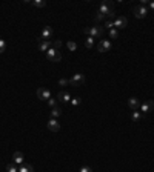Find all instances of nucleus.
I'll use <instances>...</instances> for the list:
<instances>
[{
  "label": "nucleus",
  "instance_id": "f257e3e1",
  "mask_svg": "<svg viewBox=\"0 0 154 172\" xmlns=\"http://www.w3.org/2000/svg\"><path fill=\"white\" fill-rule=\"evenodd\" d=\"M85 31V34H88L89 37H102L103 36V32H105V29H103V26H99V25H96V26H91V28H85L83 29Z\"/></svg>",
  "mask_w": 154,
  "mask_h": 172
},
{
  "label": "nucleus",
  "instance_id": "f03ea898",
  "mask_svg": "<svg viewBox=\"0 0 154 172\" xmlns=\"http://www.w3.org/2000/svg\"><path fill=\"white\" fill-rule=\"evenodd\" d=\"M46 58L49 60V62H60L62 60V54H60V51L59 49H56V48H49L48 51H46Z\"/></svg>",
  "mask_w": 154,
  "mask_h": 172
},
{
  "label": "nucleus",
  "instance_id": "7ed1b4c3",
  "mask_svg": "<svg viewBox=\"0 0 154 172\" xmlns=\"http://www.w3.org/2000/svg\"><path fill=\"white\" fill-rule=\"evenodd\" d=\"M134 15H136L137 19H145V17L148 15V8L143 6V5L136 6V8H134Z\"/></svg>",
  "mask_w": 154,
  "mask_h": 172
},
{
  "label": "nucleus",
  "instance_id": "20e7f679",
  "mask_svg": "<svg viewBox=\"0 0 154 172\" xmlns=\"http://www.w3.org/2000/svg\"><path fill=\"white\" fill-rule=\"evenodd\" d=\"M140 111H142V114H148V112H151L154 109V101L153 100H145L143 103H140V108H139Z\"/></svg>",
  "mask_w": 154,
  "mask_h": 172
},
{
  "label": "nucleus",
  "instance_id": "39448f33",
  "mask_svg": "<svg viewBox=\"0 0 154 172\" xmlns=\"http://www.w3.org/2000/svg\"><path fill=\"white\" fill-rule=\"evenodd\" d=\"M111 48H113V45H111L110 40H106V39H102L100 43L97 45V51H99V52H108Z\"/></svg>",
  "mask_w": 154,
  "mask_h": 172
},
{
  "label": "nucleus",
  "instance_id": "423d86ee",
  "mask_svg": "<svg viewBox=\"0 0 154 172\" xmlns=\"http://www.w3.org/2000/svg\"><path fill=\"white\" fill-rule=\"evenodd\" d=\"M85 83V75L83 74H74L70 80V85L71 86H82Z\"/></svg>",
  "mask_w": 154,
  "mask_h": 172
},
{
  "label": "nucleus",
  "instance_id": "0eeeda50",
  "mask_svg": "<svg viewBox=\"0 0 154 172\" xmlns=\"http://www.w3.org/2000/svg\"><path fill=\"white\" fill-rule=\"evenodd\" d=\"M111 11H113V3H111V2H103V3L100 5V8H99V12H100L102 15H108Z\"/></svg>",
  "mask_w": 154,
  "mask_h": 172
},
{
  "label": "nucleus",
  "instance_id": "6e6552de",
  "mask_svg": "<svg viewBox=\"0 0 154 172\" xmlns=\"http://www.w3.org/2000/svg\"><path fill=\"white\" fill-rule=\"evenodd\" d=\"M37 97L40 100H49L51 98V91L48 89V88H38L37 89Z\"/></svg>",
  "mask_w": 154,
  "mask_h": 172
},
{
  "label": "nucleus",
  "instance_id": "1a4fd4ad",
  "mask_svg": "<svg viewBox=\"0 0 154 172\" xmlns=\"http://www.w3.org/2000/svg\"><path fill=\"white\" fill-rule=\"evenodd\" d=\"M51 37H52V28H51V26H45V28L42 29L40 39H42V40H45V42H49V40H51Z\"/></svg>",
  "mask_w": 154,
  "mask_h": 172
},
{
  "label": "nucleus",
  "instance_id": "9d476101",
  "mask_svg": "<svg viewBox=\"0 0 154 172\" xmlns=\"http://www.w3.org/2000/svg\"><path fill=\"white\" fill-rule=\"evenodd\" d=\"M46 126L49 131H52V132H57V131H60V123L56 120V118H49V122L46 123Z\"/></svg>",
  "mask_w": 154,
  "mask_h": 172
},
{
  "label": "nucleus",
  "instance_id": "9b49d317",
  "mask_svg": "<svg viewBox=\"0 0 154 172\" xmlns=\"http://www.w3.org/2000/svg\"><path fill=\"white\" fill-rule=\"evenodd\" d=\"M128 106H129L133 111H139V108H140V101H139V98L131 97V98L128 100Z\"/></svg>",
  "mask_w": 154,
  "mask_h": 172
},
{
  "label": "nucleus",
  "instance_id": "f8f14e48",
  "mask_svg": "<svg viewBox=\"0 0 154 172\" xmlns=\"http://www.w3.org/2000/svg\"><path fill=\"white\" fill-rule=\"evenodd\" d=\"M12 163H16V165H23V163H25V155H23L22 152H14V155H12Z\"/></svg>",
  "mask_w": 154,
  "mask_h": 172
},
{
  "label": "nucleus",
  "instance_id": "ddd939ff",
  "mask_svg": "<svg viewBox=\"0 0 154 172\" xmlns=\"http://www.w3.org/2000/svg\"><path fill=\"white\" fill-rule=\"evenodd\" d=\"M126 25H128L126 17H117L114 20V28H126Z\"/></svg>",
  "mask_w": 154,
  "mask_h": 172
},
{
  "label": "nucleus",
  "instance_id": "4468645a",
  "mask_svg": "<svg viewBox=\"0 0 154 172\" xmlns=\"http://www.w3.org/2000/svg\"><path fill=\"white\" fill-rule=\"evenodd\" d=\"M57 97H59L62 101H65V103H70V101H71V94H70L68 91H60Z\"/></svg>",
  "mask_w": 154,
  "mask_h": 172
},
{
  "label": "nucleus",
  "instance_id": "2eb2a0df",
  "mask_svg": "<svg viewBox=\"0 0 154 172\" xmlns=\"http://www.w3.org/2000/svg\"><path fill=\"white\" fill-rule=\"evenodd\" d=\"M51 46H52L51 42H45V40H40V39H38V49H40V51H48Z\"/></svg>",
  "mask_w": 154,
  "mask_h": 172
},
{
  "label": "nucleus",
  "instance_id": "dca6fc26",
  "mask_svg": "<svg viewBox=\"0 0 154 172\" xmlns=\"http://www.w3.org/2000/svg\"><path fill=\"white\" fill-rule=\"evenodd\" d=\"M142 118H143V114H142V112L133 111V115H131V120H133V122H139V120H142Z\"/></svg>",
  "mask_w": 154,
  "mask_h": 172
},
{
  "label": "nucleus",
  "instance_id": "f3484780",
  "mask_svg": "<svg viewBox=\"0 0 154 172\" xmlns=\"http://www.w3.org/2000/svg\"><path fill=\"white\" fill-rule=\"evenodd\" d=\"M62 115V111H60V108H52V111H51V118H59Z\"/></svg>",
  "mask_w": 154,
  "mask_h": 172
},
{
  "label": "nucleus",
  "instance_id": "a211bd4d",
  "mask_svg": "<svg viewBox=\"0 0 154 172\" xmlns=\"http://www.w3.org/2000/svg\"><path fill=\"white\" fill-rule=\"evenodd\" d=\"M19 172H34V168L31 166V165H22L20 168H19Z\"/></svg>",
  "mask_w": 154,
  "mask_h": 172
},
{
  "label": "nucleus",
  "instance_id": "6ab92c4d",
  "mask_svg": "<svg viewBox=\"0 0 154 172\" xmlns=\"http://www.w3.org/2000/svg\"><path fill=\"white\" fill-rule=\"evenodd\" d=\"M6 172H19L17 165H16V163H9V165H6Z\"/></svg>",
  "mask_w": 154,
  "mask_h": 172
},
{
  "label": "nucleus",
  "instance_id": "aec40b11",
  "mask_svg": "<svg viewBox=\"0 0 154 172\" xmlns=\"http://www.w3.org/2000/svg\"><path fill=\"white\" fill-rule=\"evenodd\" d=\"M113 28H114V22H113V20H106V22L103 23V29H108V31H110V29H113Z\"/></svg>",
  "mask_w": 154,
  "mask_h": 172
},
{
  "label": "nucleus",
  "instance_id": "412c9836",
  "mask_svg": "<svg viewBox=\"0 0 154 172\" xmlns=\"http://www.w3.org/2000/svg\"><path fill=\"white\" fill-rule=\"evenodd\" d=\"M93 46H94V39H93V37H88V39L85 40V48L91 49Z\"/></svg>",
  "mask_w": 154,
  "mask_h": 172
},
{
  "label": "nucleus",
  "instance_id": "4be33fe9",
  "mask_svg": "<svg viewBox=\"0 0 154 172\" xmlns=\"http://www.w3.org/2000/svg\"><path fill=\"white\" fill-rule=\"evenodd\" d=\"M34 6H37V8H43V6H46V2L45 0H34V2H31Z\"/></svg>",
  "mask_w": 154,
  "mask_h": 172
},
{
  "label": "nucleus",
  "instance_id": "5701e85b",
  "mask_svg": "<svg viewBox=\"0 0 154 172\" xmlns=\"http://www.w3.org/2000/svg\"><path fill=\"white\" fill-rule=\"evenodd\" d=\"M70 103H71V106H77V105H80V103H82V98H80V97L71 98V101H70Z\"/></svg>",
  "mask_w": 154,
  "mask_h": 172
},
{
  "label": "nucleus",
  "instance_id": "b1692460",
  "mask_svg": "<svg viewBox=\"0 0 154 172\" xmlns=\"http://www.w3.org/2000/svg\"><path fill=\"white\" fill-rule=\"evenodd\" d=\"M110 37H111V39H117V37H119V31H117L116 28L110 29Z\"/></svg>",
  "mask_w": 154,
  "mask_h": 172
},
{
  "label": "nucleus",
  "instance_id": "393cba45",
  "mask_svg": "<svg viewBox=\"0 0 154 172\" xmlns=\"http://www.w3.org/2000/svg\"><path fill=\"white\" fill-rule=\"evenodd\" d=\"M66 48H68L70 51H76V49H77V45L74 42H71V40H70V42L66 43Z\"/></svg>",
  "mask_w": 154,
  "mask_h": 172
},
{
  "label": "nucleus",
  "instance_id": "a878e982",
  "mask_svg": "<svg viewBox=\"0 0 154 172\" xmlns=\"http://www.w3.org/2000/svg\"><path fill=\"white\" fill-rule=\"evenodd\" d=\"M5 49H6V43L3 39H0V54H3L5 52Z\"/></svg>",
  "mask_w": 154,
  "mask_h": 172
},
{
  "label": "nucleus",
  "instance_id": "bb28decb",
  "mask_svg": "<svg viewBox=\"0 0 154 172\" xmlns=\"http://www.w3.org/2000/svg\"><path fill=\"white\" fill-rule=\"evenodd\" d=\"M48 105H49L51 108H57V100H56V98H49V100H48Z\"/></svg>",
  "mask_w": 154,
  "mask_h": 172
},
{
  "label": "nucleus",
  "instance_id": "cd10ccee",
  "mask_svg": "<svg viewBox=\"0 0 154 172\" xmlns=\"http://www.w3.org/2000/svg\"><path fill=\"white\" fill-rule=\"evenodd\" d=\"M59 85H60V86L70 85V80H66V79H60V80H59Z\"/></svg>",
  "mask_w": 154,
  "mask_h": 172
},
{
  "label": "nucleus",
  "instance_id": "c85d7f7f",
  "mask_svg": "<svg viewBox=\"0 0 154 172\" xmlns=\"http://www.w3.org/2000/svg\"><path fill=\"white\" fill-rule=\"evenodd\" d=\"M79 172H93V169H91L89 166H82V168H80V171H79Z\"/></svg>",
  "mask_w": 154,
  "mask_h": 172
},
{
  "label": "nucleus",
  "instance_id": "c756f323",
  "mask_svg": "<svg viewBox=\"0 0 154 172\" xmlns=\"http://www.w3.org/2000/svg\"><path fill=\"white\" fill-rule=\"evenodd\" d=\"M60 46H62V42H60V40H56V42L52 43V48H56V49H59Z\"/></svg>",
  "mask_w": 154,
  "mask_h": 172
},
{
  "label": "nucleus",
  "instance_id": "7c9ffc66",
  "mask_svg": "<svg viewBox=\"0 0 154 172\" xmlns=\"http://www.w3.org/2000/svg\"><path fill=\"white\" fill-rule=\"evenodd\" d=\"M105 19V15H102L100 12H97V15H96V22H100V20H103Z\"/></svg>",
  "mask_w": 154,
  "mask_h": 172
},
{
  "label": "nucleus",
  "instance_id": "2f4dec72",
  "mask_svg": "<svg viewBox=\"0 0 154 172\" xmlns=\"http://www.w3.org/2000/svg\"><path fill=\"white\" fill-rule=\"evenodd\" d=\"M147 8H148V11H154V2H150Z\"/></svg>",
  "mask_w": 154,
  "mask_h": 172
}]
</instances>
